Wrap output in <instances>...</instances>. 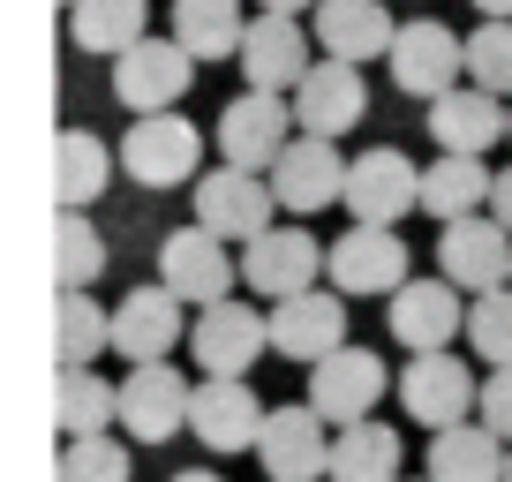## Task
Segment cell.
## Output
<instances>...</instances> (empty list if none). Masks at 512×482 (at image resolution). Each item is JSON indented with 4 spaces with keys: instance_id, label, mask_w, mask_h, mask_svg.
Segmentation results:
<instances>
[{
    "instance_id": "1",
    "label": "cell",
    "mask_w": 512,
    "mask_h": 482,
    "mask_svg": "<svg viewBox=\"0 0 512 482\" xmlns=\"http://www.w3.org/2000/svg\"><path fill=\"white\" fill-rule=\"evenodd\" d=\"M121 174L144 189H181L204 174V136L181 121V106L166 113H136V129L121 136Z\"/></svg>"
},
{
    "instance_id": "2",
    "label": "cell",
    "mask_w": 512,
    "mask_h": 482,
    "mask_svg": "<svg viewBox=\"0 0 512 482\" xmlns=\"http://www.w3.org/2000/svg\"><path fill=\"white\" fill-rule=\"evenodd\" d=\"M196 83V53L181 46V38H136L128 53H113V98H121L128 113H166L181 106Z\"/></svg>"
},
{
    "instance_id": "3",
    "label": "cell",
    "mask_w": 512,
    "mask_h": 482,
    "mask_svg": "<svg viewBox=\"0 0 512 482\" xmlns=\"http://www.w3.org/2000/svg\"><path fill=\"white\" fill-rule=\"evenodd\" d=\"M287 144H294V106H287V91H256V83H249L241 98H226V113H219V159H226V166L272 174Z\"/></svg>"
},
{
    "instance_id": "4",
    "label": "cell",
    "mask_w": 512,
    "mask_h": 482,
    "mask_svg": "<svg viewBox=\"0 0 512 482\" xmlns=\"http://www.w3.org/2000/svg\"><path fill=\"white\" fill-rule=\"evenodd\" d=\"M324 249H332V241H317L302 219L294 226H264L256 241H241V287L264 294V302H287V294L317 287Z\"/></svg>"
},
{
    "instance_id": "5",
    "label": "cell",
    "mask_w": 512,
    "mask_h": 482,
    "mask_svg": "<svg viewBox=\"0 0 512 482\" xmlns=\"http://www.w3.org/2000/svg\"><path fill=\"white\" fill-rule=\"evenodd\" d=\"M392 83H400L407 98H445L452 83H467V38L452 31V23H437V16H415V23H400V38H392Z\"/></svg>"
},
{
    "instance_id": "6",
    "label": "cell",
    "mask_w": 512,
    "mask_h": 482,
    "mask_svg": "<svg viewBox=\"0 0 512 482\" xmlns=\"http://www.w3.org/2000/svg\"><path fill=\"white\" fill-rule=\"evenodd\" d=\"M437 272L467 294L512 287V226L497 211H467V219H445L437 234Z\"/></svg>"
},
{
    "instance_id": "7",
    "label": "cell",
    "mask_w": 512,
    "mask_h": 482,
    "mask_svg": "<svg viewBox=\"0 0 512 482\" xmlns=\"http://www.w3.org/2000/svg\"><path fill=\"white\" fill-rule=\"evenodd\" d=\"M347 166L354 159H339V136H309L302 129L272 166L279 211H287V219H317L324 204H347Z\"/></svg>"
},
{
    "instance_id": "8",
    "label": "cell",
    "mask_w": 512,
    "mask_h": 482,
    "mask_svg": "<svg viewBox=\"0 0 512 482\" xmlns=\"http://www.w3.org/2000/svg\"><path fill=\"white\" fill-rule=\"evenodd\" d=\"M189 189H196V226H211V234H226V241H256L279 219L272 174H249V166H211Z\"/></svg>"
},
{
    "instance_id": "9",
    "label": "cell",
    "mask_w": 512,
    "mask_h": 482,
    "mask_svg": "<svg viewBox=\"0 0 512 482\" xmlns=\"http://www.w3.org/2000/svg\"><path fill=\"white\" fill-rule=\"evenodd\" d=\"M475 400H482V377L467 370L452 347H430V354H415V362L400 370V407L422 422V430H452V422H467Z\"/></svg>"
},
{
    "instance_id": "10",
    "label": "cell",
    "mask_w": 512,
    "mask_h": 482,
    "mask_svg": "<svg viewBox=\"0 0 512 482\" xmlns=\"http://www.w3.org/2000/svg\"><path fill=\"white\" fill-rule=\"evenodd\" d=\"M324 279L339 294H400L407 287V241L400 226H362L354 219L347 234L324 249Z\"/></svg>"
},
{
    "instance_id": "11",
    "label": "cell",
    "mask_w": 512,
    "mask_h": 482,
    "mask_svg": "<svg viewBox=\"0 0 512 482\" xmlns=\"http://www.w3.org/2000/svg\"><path fill=\"white\" fill-rule=\"evenodd\" d=\"M347 211L362 226H400L407 211H422V166L400 144H377L347 166Z\"/></svg>"
},
{
    "instance_id": "12",
    "label": "cell",
    "mask_w": 512,
    "mask_h": 482,
    "mask_svg": "<svg viewBox=\"0 0 512 482\" xmlns=\"http://www.w3.org/2000/svg\"><path fill=\"white\" fill-rule=\"evenodd\" d=\"M189 400H196V385L174 362H136L121 377V430L136 445H166V437L189 430Z\"/></svg>"
},
{
    "instance_id": "13",
    "label": "cell",
    "mask_w": 512,
    "mask_h": 482,
    "mask_svg": "<svg viewBox=\"0 0 512 482\" xmlns=\"http://www.w3.org/2000/svg\"><path fill=\"white\" fill-rule=\"evenodd\" d=\"M256 460H264V475H272V482H317V475H332V422H324L309 400L272 407V415H264V437H256Z\"/></svg>"
},
{
    "instance_id": "14",
    "label": "cell",
    "mask_w": 512,
    "mask_h": 482,
    "mask_svg": "<svg viewBox=\"0 0 512 482\" xmlns=\"http://www.w3.org/2000/svg\"><path fill=\"white\" fill-rule=\"evenodd\" d=\"M384 392H400L392 377H384V362L369 347H332L324 362H309V407H317L324 422H369V407L384 400Z\"/></svg>"
},
{
    "instance_id": "15",
    "label": "cell",
    "mask_w": 512,
    "mask_h": 482,
    "mask_svg": "<svg viewBox=\"0 0 512 482\" xmlns=\"http://www.w3.org/2000/svg\"><path fill=\"white\" fill-rule=\"evenodd\" d=\"M159 279L181 294V302L211 309V302H226V294H234L241 264L226 257V234H211V226H174V234L159 241Z\"/></svg>"
},
{
    "instance_id": "16",
    "label": "cell",
    "mask_w": 512,
    "mask_h": 482,
    "mask_svg": "<svg viewBox=\"0 0 512 482\" xmlns=\"http://www.w3.org/2000/svg\"><path fill=\"white\" fill-rule=\"evenodd\" d=\"M467 287H452L445 272L437 279H407L392 302H384V324H392V339H400L407 354H430V347H452V339L467 332V309L475 302H460Z\"/></svg>"
},
{
    "instance_id": "17",
    "label": "cell",
    "mask_w": 512,
    "mask_h": 482,
    "mask_svg": "<svg viewBox=\"0 0 512 482\" xmlns=\"http://www.w3.org/2000/svg\"><path fill=\"white\" fill-rule=\"evenodd\" d=\"M264 415H272V407L249 392V377H196L189 430H196V445H204V452H256Z\"/></svg>"
},
{
    "instance_id": "18",
    "label": "cell",
    "mask_w": 512,
    "mask_h": 482,
    "mask_svg": "<svg viewBox=\"0 0 512 482\" xmlns=\"http://www.w3.org/2000/svg\"><path fill=\"white\" fill-rule=\"evenodd\" d=\"M272 347V317H256L249 302H211L204 317H196L189 332V354H196V370L204 377H249V362Z\"/></svg>"
},
{
    "instance_id": "19",
    "label": "cell",
    "mask_w": 512,
    "mask_h": 482,
    "mask_svg": "<svg viewBox=\"0 0 512 482\" xmlns=\"http://www.w3.org/2000/svg\"><path fill=\"white\" fill-rule=\"evenodd\" d=\"M302 16H279V8H256L249 16V38H241V76L256 83V91H294V83L317 68V53H309Z\"/></svg>"
},
{
    "instance_id": "20",
    "label": "cell",
    "mask_w": 512,
    "mask_h": 482,
    "mask_svg": "<svg viewBox=\"0 0 512 482\" xmlns=\"http://www.w3.org/2000/svg\"><path fill=\"white\" fill-rule=\"evenodd\" d=\"M332 347H347V294L339 287H302L287 302H272V354L324 362Z\"/></svg>"
},
{
    "instance_id": "21",
    "label": "cell",
    "mask_w": 512,
    "mask_h": 482,
    "mask_svg": "<svg viewBox=\"0 0 512 482\" xmlns=\"http://www.w3.org/2000/svg\"><path fill=\"white\" fill-rule=\"evenodd\" d=\"M294 121L309 136H347L369 121V83H362V61H332L324 53L302 83H294Z\"/></svg>"
},
{
    "instance_id": "22",
    "label": "cell",
    "mask_w": 512,
    "mask_h": 482,
    "mask_svg": "<svg viewBox=\"0 0 512 482\" xmlns=\"http://www.w3.org/2000/svg\"><path fill=\"white\" fill-rule=\"evenodd\" d=\"M181 294L166 287V279H151V287H128L121 309H113V347H121V362H166V354L181 347Z\"/></svg>"
},
{
    "instance_id": "23",
    "label": "cell",
    "mask_w": 512,
    "mask_h": 482,
    "mask_svg": "<svg viewBox=\"0 0 512 482\" xmlns=\"http://www.w3.org/2000/svg\"><path fill=\"white\" fill-rule=\"evenodd\" d=\"M430 136H437V151H475V159H490L497 136H512V98L482 91V83H452L445 98H430Z\"/></svg>"
},
{
    "instance_id": "24",
    "label": "cell",
    "mask_w": 512,
    "mask_h": 482,
    "mask_svg": "<svg viewBox=\"0 0 512 482\" xmlns=\"http://www.w3.org/2000/svg\"><path fill=\"white\" fill-rule=\"evenodd\" d=\"M309 31H317V46L332 53V61H384L392 38H400V23H392L384 0H317V8H309Z\"/></svg>"
},
{
    "instance_id": "25",
    "label": "cell",
    "mask_w": 512,
    "mask_h": 482,
    "mask_svg": "<svg viewBox=\"0 0 512 482\" xmlns=\"http://www.w3.org/2000/svg\"><path fill=\"white\" fill-rule=\"evenodd\" d=\"M505 437L490 422H452V430H430V475L437 482H505Z\"/></svg>"
},
{
    "instance_id": "26",
    "label": "cell",
    "mask_w": 512,
    "mask_h": 482,
    "mask_svg": "<svg viewBox=\"0 0 512 482\" xmlns=\"http://www.w3.org/2000/svg\"><path fill=\"white\" fill-rule=\"evenodd\" d=\"M490 196H497V174L475 159V151H437V166H422V211H430L437 226L482 211Z\"/></svg>"
},
{
    "instance_id": "27",
    "label": "cell",
    "mask_w": 512,
    "mask_h": 482,
    "mask_svg": "<svg viewBox=\"0 0 512 482\" xmlns=\"http://www.w3.org/2000/svg\"><path fill=\"white\" fill-rule=\"evenodd\" d=\"M400 430L392 422H347V430L332 437V475L324 482H400Z\"/></svg>"
},
{
    "instance_id": "28",
    "label": "cell",
    "mask_w": 512,
    "mask_h": 482,
    "mask_svg": "<svg viewBox=\"0 0 512 482\" xmlns=\"http://www.w3.org/2000/svg\"><path fill=\"white\" fill-rule=\"evenodd\" d=\"M174 38L196 61H241L249 16H241V0H174Z\"/></svg>"
},
{
    "instance_id": "29",
    "label": "cell",
    "mask_w": 512,
    "mask_h": 482,
    "mask_svg": "<svg viewBox=\"0 0 512 482\" xmlns=\"http://www.w3.org/2000/svg\"><path fill=\"white\" fill-rule=\"evenodd\" d=\"M151 31V0H76L68 8V38H76L83 53H128L136 38Z\"/></svg>"
},
{
    "instance_id": "30",
    "label": "cell",
    "mask_w": 512,
    "mask_h": 482,
    "mask_svg": "<svg viewBox=\"0 0 512 482\" xmlns=\"http://www.w3.org/2000/svg\"><path fill=\"white\" fill-rule=\"evenodd\" d=\"M53 339H61V370H91L98 354L113 347V309L91 302V287H61L53 309Z\"/></svg>"
},
{
    "instance_id": "31",
    "label": "cell",
    "mask_w": 512,
    "mask_h": 482,
    "mask_svg": "<svg viewBox=\"0 0 512 482\" xmlns=\"http://www.w3.org/2000/svg\"><path fill=\"white\" fill-rule=\"evenodd\" d=\"M53 415H61V437H106L121 422V385H106L98 370H61Z\"/></svg>"
},
{
    "instance_id": "32",
    "label": "cell",
    "mask_w": 512,
    "mask_h": 482,
    "mask_svg": "<svg viewBox=\"0 0 512 482\" xmlns=\"http://www.w3.org/2000/svg\"><path fill=\"white\" fill-rule=\"evenodd\" d=\"M113 181V151L98 144L91 129H68L61 136V211H91Z\"/></svg>"
},
{
    "instance_id": "33",
    "label": "cell",
    "mask_w": 512,
    "mask_h": 482,
    "mask_svg": "<svg viewBox=\"0 0 512 482\" xmlns=\"http://www.w3.org/2000/svg\"><path fill=\"white\" fill-rule=\"evenodd\" d=\"M98 272H106V234L91 226V211H61V226H53V279L61 287H91Z\"/></svg>"
},
{
    "instance_id": "34",
    "label": "cell",
    "mask_w": 512,
    "mask_h": 482,
    "mask_svg": "<svg viewBox=\"0 0 512 482\" xmlns=\"http://www.w3.org/2000/svg\"><path fill=\"white\" fill-rule=\"evenodd\" d=\"M467 83L512 98V16H482L467 38Z\"/></svg>"
},
{
    "instance_id": "35",
    "label": "cell",
    "mask_w": 512,
    "mask_h": 482,
    "mask_svg": "<svg viewBox=\"0 0 512 482\" xmlns=\"http://www.w3.org/2000/svg\"><path fill=\"white\" fill-rule=\"evenodd\" d=\"M467 339H475V362L512 370V287L475 294V309H467Z\"/></svg>"
},
{
    "instance_id": "36",
    "label": "cell",
    "mask_w": 512,
    "mask_h": 482,
    "mask_svg": "<svg viewBox=\"0 0 512 482\" xmlns=\"http://www.w3.org/2000/svg\"><path fill=\"white\" fill-rule=\"evenodd\" d=\"M61 482H136L128 475V445L121 437H68L61 445Z\"/></svg>"
},
{
    "instance_id": "37",
    "label": "cell",
    "mask_w": 512,
    "mask_h": 482,
    "mask_svg": "<svg viewBox=\"0 0 512 482\" xmlns=\"http://www.w3.org/2000/svg\"><path fill=\"white\" fill-rule=\"evenodd\" d=\"M475 415H482V422H490V430L512 445V370H490V377H482V400H475Z\"/></svg>"
},
{
    "instance_id": "38",
    "label": "cell",
    "mask_w": 512,
    "mask_h": 482,
    "mask_svg": "<svg viewBox=\"0 0 512 482\" xmlns=\"http://www.w3.org/2000/svg\"><path fill=\"white\" fill-rule=\"evenodd\" d=\"M490 211H497V219L512 226V166H505V174H497V196H490Z\"/></svg>"
},
{
    "instance_id": "39",
    "label": "cell",
    "mask_w": 512,
    "mask_h": 482,
    "mask_svg": "<svg viewBox=\"0 0 512 482\" xmlns=\"http://www.w3.org/2000/svg\"><path fill=\"white\" fill-rule=\"evenodd\" d=\"M256 8H279V16H302V8H317V0H256Z\"/></svg>"
},
{
    "instance_id": "40",
    "label": "cell",
    "mask_w": 512,
    "mask_h": 482,
    "mask_svg": "<svg viewBox=\"0 0 512 482\" xmlns=\"http://www.w3.org/2000/svg\"><path fill=\"white\" fill-rule=\"evenodd\" d=\"M475 16H512V0H475Z\"/></svg>"
},
{
    "instance_id": "41",
    "label": "cell",
    "mask_w": 512,
    "mask_h": 482,
    "mask_svg": "<svg viewBox=\"0 0 512 482\" xmlns=\"http://www.w3.org/2000/svg\"><path fill=\"white\" fill-rule=\"evenodd\" d=\"M174 482H219V475H211V467H181Z\"/></svg>"
},
{
    "instance_id": "42",
    "label": "cell",
    "mask_w": 512,
    "mask_h": 482,
    "mask_svg": "<svg viewBox=\"0 0 512 482\" xmlns=\"http://www.w3.org/2000/svg\"><path fill=\"white\" fill-rule=\"evenodd\" d=\"M505 482H512V452H505Z\"/></svg>"
},
{
    "instance_id": "43",
    "label": "cell",
    "mask_w": 512,
    "mask_h": 482,
    "mask_svg": "<svg viewBox=\"0 0 512 482\" xmlns=\"http://www.w3.org/2000/svg\"><path fill=\"white\" fill-rule=\"evenodd\" d=\"M400 482H407V475H400ZM422 482H437V475H422Z\"/></svg>"
},
{
    "instance_id": "44",
    "label": "cell",
    "mask_w": 512,
    "mask_h": 482,
    "mask_svg": "<svg viewBox=\"0 0 512 482\" xmlns=\"http://www.w3.org/2000/svg\"><path fill=\"white\" fill-rule=\"evenodd\" d=\"M68 8H76V0H68Z\"/></svg>"
},
{
    "instance_id": "45",
    "label": "cell",
    "mask_w": 512,
    "mask_h": 482,
    "mask_svg": "<svg viewBox=\"0 0 512 482\" xmlns=\"http://www.w3.org/2000/svg\"><path fill=\"white\" fill-rule=\"evenodd\" d=\"M264 482H272V475H264Z\"/></svg>"
},
{
    "instance_id": "46",
    "label": "cell",
    "mask_w": 512,
    "mask_h": 482,
    "mask_svg": "<svg viewBox=\"0 0 512 482\" xmlns=\"http://www.w3.org/2000/svg\"><path fill=\"white\" fill-rule=\"evenodd\" d=\"M505 144H512V136H505Z\"/></svg>"
}]
</instances>
